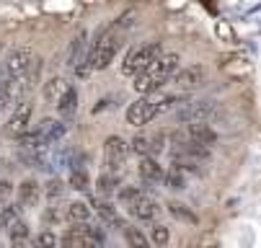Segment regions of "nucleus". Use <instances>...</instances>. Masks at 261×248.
Segmentation results:
<instances>
[{
    "mask_svg": "<svg viewBox=\"0 0 261 248\" xmlns=\"http://www.w3.org/2000/svg\"><path fill=\"white\" fill-rule=\"evenodd\" d=\"M60 194H62V181H60V179H52V181L47 184V197L55 199V197H60Z\"/></svg>",
    "mask_w": 261,
    "mask_h": 248,
    "instance_id": "obj_32",
    "label": "nucleus"
},
{
    "mask_svg": "<svg viewBox=\"0 0 261 248\" xmlns=\"http://www.w3.org/2000/svg\"><path fill=\"white\" fill-rule=\"evenodd\" d=\"M168 238H171V235H168V228H166V225H161V223L153 225V230H150V240H153L158 248H163V245L168 243Z\"/></svg>",
    "mask_w": 261,
    "mask_h": 248,
    "instance_id": "obj_29",
    "label": "nucleus"
},
{
    "mask_svg": "<svg viewBox=\"0 0 261 248\" xmlns=\"http://www.w3.org/2000/svg\"><path fill=\"white\" fill-rule=\"evenodd\" d=\"M93 207H96V215L101 217V223L103 225H109V228H117V230H122L127 223H124V217L117 212V207L114 204H109V202H93Z\"/></svg>",
    "mask_w": 261,
    "mask_h": 248,
    "instance_id": "obj_17",
    "label": "nucleus"
},
{
    "mask_svg": "<svg viewBox=\"0 0 261 248\" xmlns=\"http://www.w3.org/2000/svg\"><path fill=\"white\" fill-rule=\"evenodd\" d=\"M67 88V83L62 80V78H49L47 80V88H44V96H47V101H57L60 98V93Z\"/></svg>",
    "mask_w": 261,
    "mask_h": 248,
    "instance_id": "obj_27",
    "label": "nucleus"
},
{
    "mask_svg": "<svg viewBox=\"0 0 261 248\" xmlns=\"http://www.w3.org/2000/svg\"><path fill=\"white\" fill-rule=\"evenodd\" d=\"M119 47H122V34H119L117 26H114L111 31L101 34V37L91 44V49L86 52V60H83L81 67H78V75L86 78L88 73H93V70H103V67H109L111 62H114Z\"/></svg>",
    "mask_w": 261,
    "mask_h": 248,
    "instance_id": "obj_1",
    "label": "nucleus"
},
{
    "mask_svg": "<svg viewBox=\"0 0 261 248\" xmlns=\"http://www.w3.org/2000/svg\"><path fill=\"white\" fill-rule=\"evenodd\" d=\"M6 209H8V204H6V202H0V217L6 215Z\"/></svg>",
    "mask_w": 261,
    "mask_h": 248,
    "instance_id": "obj_34",
    "label": "nucleus"
},
{
    "mask_svg": "<svg viewBox=\"0 0 261 248\" xmlns=\"http://www.w3.org/2000/svg\"><path fill=\"white\" fill-rule=\"evenodd\" d=\"M55 103H57L60 122L72 119V117H75V112H78V88H75V86H67V88L60 93V98H57Z\"/></svg>",
    "mask_w": 261,
    "mask_h": 248,
    "instance_id": "obj_14",
    "label": "nucleus"
},
{
    "mask_svg": "<svg viewBox=\"0 0 261 248\" xmlns=\"http://www.w3.org/2000/svg\"><path fill=\"white\" fill-rule=\"evenodd\" d=\"M42 220H44L47 225H52V223H60V220H62V212H60L57 207H47V209H44V217H42Z\"/></svg>",
    "mask_w": 261,
    "mask_h": 248,
    "instance_id": "obj_31",
    "label": "nucleus"
},
{
    "mask_svg": "<svg viewBox=\"0 0 261 248\" xmlns=\"http://www.w3.org/2000/svg\"><path fill=\"white\" fill-rule=\"evenodd\" d=\"M36 202H39V184L31 181V179H26V181L18 186V204L34 207Z\"/></svg>",
    "mask_w": 261,
    "mask_h": 248,
    "instance_id": "obj_20",
    "label": "nucleus"
},
{
    "mask_svg": "<svg viewBox=\"0 0 261 248\" xmlns=\"http://www.w3.org/2000/svg\"><path fill=\"white\" fill-rule=\"evenodd\" d=\"M29 132H31V137H34L39 145L52 148V145H57L60 140L67 134V124H65V122H60V119L47 117V119H42L39 124H36L34 129H29Z\"/></svg>",
    "mask_w": 261,
    "mask_h": 248,
    "instance_id": "obj_8",
    "label": "nucleus"
},
{
    "mask_svg": "<svg viewBox=\"0 0 261 248\" xmlns=\"http://www.w3.org/2000/svg\"><path fill=\"white\" fill-rule=\"evenodd\" d=\"M11 191H13V184L6 181V179H0V197H8Z\"/></svg>",
    "mask_w": 261,
    "mask_h": 248,
    "instance_id": "obj_33",
    "label": "nucleus"
},
{
    "mask_svg": "<svg viewBox=\"0 0 261 248\" xmlns=\"http://www.w3.org/2000/svg\"><path fill=\"white\" fill-rule=\"evenodd\" d=\"M176 103H184V98H181V96H158V93L142 96V98H137L135 103L127 106V124H132V127H145L147 122H153V119L161 117L163 112L173 109Z\"/></svg>",
    "mask_w": 261,
    "mask_h": 248,
    "instance_id": "obj_3",
    "label": "nucleus"
},
{
    "mask_svg": "<svg viewBox=\"0 0 261 248\" xmlns=\"http://www.w3.org/2000/svg\"><path fill=\"white\" fill-rule=\"evenodd\" d=\"M62 217L72 225H86L91 220V207L86 202H70V204H65Z\"/></svg>",
    "mask_w": 261,
    "mask_h": 248,
    "instance_id": "obj_18",
    "label": "nucleus"
},
{
    "mask_svg": "<svg viewBox=\"0 0 261 248\" xmlns=\"http://www.w3.org/2000/svg\"><path fill=\"white\" fill-rule=\"evenodd\" d=\"M34 52L29 47H16L6 54L3 65H0V78H6V80H23L26 73H29V67L34 62Z\"/></svg>",
    "mask_w": 261,
    "mask_h": 248,
    "instance_id": "obj_5",
    "label": "nucleus"
},
{
    "mask_svg": "<svg viewBox=\"0 0 261 248\" xmlns=\"http://www.w3.org/2000/svg\"><path fill=\"white\" fill-rule=\"evenodd\" d=\"M178 62L181 57L168 52V54H161L147 70H142V73L135 78V91L140 96H153L158 88H163L173 75H176V70H178Z\"/></svg>",
    "mask_w": 261,
    "mask_h": 248,
    "instance_id": "obj_2",
    "label": "nucleus"
},
{
    "mask_svg": "<svg viewBox=\"0 0 261 248\" xmlns=\"http://www.w3.org/2000/svg\"><path fill=\"white\" fill-rule=\"evenodd\" d=\"M140 194H142V189H137V186H122V189H119V202L127 207V204H132Z\"/></svg>",
    "mask_w": 261,
    "mask_h": 248,
    "instance_id": "obj_30",
    "label": "nucleus"
},
{
    "mask_svg": "<svg viewBox=\"0 0 261 248\" xmlns=\"http://www.w3.org/2000/svg\"><path fill=\"white\" fill-rule=\"evenodd\" d=\"M140 179L145 184H163V166L155 158H142L140 160Z\"/></svg>",
    "mask_w": 261,
    "mask_h": 248,
    "instance_id": "obj_19",
    "label": "nucleus"
},
{
    "mask_svg": "<svg viewBox=\"0 0 261 248\" xmlns=\"http://www.w3.org/2000/svg\"><path fill=\"white\" fill-rule=\"evenodd\" d=\"M31 117H34V106L29 101H21L18 106H13V114L8 119V134L21 137L31 129Z\"/></svg>",
    "mask_w": 261,
    "mask_h": 248,
    "instance_id": "obj_10",
    "label": "nucleus"
},
{
    "mask_svg": "<svg viewBox=\"0 0 261 248\" xmlns=\"http://www.w3.org/2000/svg\"><path fill=\"white\" fill-rule=\"evenodd\" d=\"M127 155H129L127 143H124L119 134L106 137V143H103V166H106V173L119 176L122 168H124V163H127Z\"/></svg>",
    "mask_w": 261,
    "mask_h": 248,
    "instance_id": "obj_7",
    "label": "nucleus"
},
{
    "mask_svg": "<svg viewBox=\"0 0 261 248\" xmlns=\"http://www.w3.org/2000/svg\"><path fill=\"white\" fill-rule=\"evenodd\" d=\"M163 184L173 191H181V189H186V173L171 166L168 171H163Z\"/></svg>",
    "mask_w": 261,
    "mask_h": 248,
    "instance_id": "obj_23",
    "label": "nucleus"
},
{
    "mask_svg": "<svg viewBox=\"0 0 261 248\" xmlns=\"http://www.w3.org/2000/svg\"><path fill=\"white\" fill-rule=\"evenodd\" d=\"M70 186L75 189V191H88V189H91L88 171H86L81 163H75V166L70 168Z\"/></svg>",
    "mask_w": 261,
    "mask_h": 248,
    "instance_id": "obj_21",
    "label": "nucleus"
},
{
    "mask_svg": "<svg viewBox=\"0 0 261 248\" xmlns=\"http://www.w3.org/2000/svg\"><path fill=\"white\" fill-rule=\"evenodd\" d=\"M103 245V233L101 228L93 225H72L62 235V248H101Z\"/></svg>",
    "mask_w": 261,
    "mask_h": 248,
    "instance_id": "obj_6",
    "label": "nucleus"
},
{
    "mask_svg": "<svg viewBox=\"0 0 261 248\" xmlns=\"http://www.w3.org/2000/svg\"><path fill=\"white\" fill-rule=\"evenodd\" d=\"M173 80H176V86H178L181 91L197 88V86H202V80H204V67H202V65H189V67H184V70H176Z\"/></svg>",
    "mask_w": 261,
    "mask_h": 248,
    "instance_id": "obj_15",
    "label": "nucleus"
},
{
    "mask_svg": "<svg viewBox=\"0 0 261 248\" xmlns=\"http://www.w3.org/2000/svg\"><path fill=\"white\" fill-rule=\"evenodd\" d=\"M21 220V207H13V204H8V209H6V215L3 217H0V228H3L6 233L16 225Z\"/></svg>",
    "mask_w": 261,
    "mask_h": 248,
    "instance_id": "obj_26",
    "label": "nucleus"
},
{
    "mask_svg": "<svg viewBox=\"0 0 261 248\" xmlns=\"http://www.w3.org/2000/svg\"><path fill=\"white\" fill-rule=\"evenodd\" d=\"M119 186H122V181H119V176H114V173H101L98 181H96V189L101 194H114Z\"/></svg>",
    "mask_w": 261,
    "mask_h": 248,
    "instance_id": "obj_24",
    "label": "nucleus"
},
{
    "mask_svg": "<svg viewBox=\"0 0 261 248\" xmlns=\"http://www.w3.org/2000/svg\"><path fill=\"white\" fill-rule=\"evenodd\" d=\"M127 212H129L132 217H137V220H155L158 212H161V204H158L155 197H150L147 191H142L132 204H127Z\"/></svg>",
    "mask_w": 261,
    "mask_h": 248,
    "instance_id": "obj_11",
    "label": "nucleus"
},
{
    "mask_svg": "<svg viewBox=\"0 0 261 248\" xmlns=\"http://www.w3.org/2000/svg\"><path fill=\"white\" fill-rule=\"evenodd\" d=\"M163 54V47L161 42H147V44H140L135 49H129V54L124 57V65H122V73L124 75H140L142 70H147L158 57Z\"/></svg>",
    "mask_w": 261,
    "mask_h": 248,
    "instance_id": "obj_4",
    "label": "nucleus"
},
{
    "mask_svg": "<svg viewBox=\"0 0 261 248\" xmlns=\"http://www.w3.org/2000/svg\"><path fill=\"white\" fill-rule=\"evenodd\" d=\"M88 31L86 29H81L78 34H75V39L70 42V49H67V67H81V62L86 60V49H88Z\"/></svg>",
    "mask_w": 261,
    "mask_h": 248,
    "instance_id": "obj_16",
    "label": "nucleus"
},
{
    "mask_svg": "<svg viewBox=\"0 0 261 248\" xmlns=\"http://www.w3.org/2000/svg\"><path fill=\"white\" fill-rule=\"evenodd\" d=\"M55 245H57L55 233L42 230V233H36V235H34V240H31V245H29V248H55Z\"/></svg>",
    "mask_w": 261,
    "mask_h": 248,
    "instance_id": "obj_25",
    "label": "nucleus"
},
{
    "mask_svg": "<svg viewBox=\"0 0 261 248\" xmlns=\"http://www.w3.org/2000/svg\"><path fill=\"white\" fill-rule=\"evenodd\" d=\"M215 114V101L210 98H197V101H184L181 109H176V119L186 124H197L204 122Z\"/></svg>",
    "mask_w": 261,
    "mask_h": 248,
    "instance_id": "obj_9",
    "label": "nucleus"
},
{
    "mask_svg": "<svg viewBox=\"0 0 261 248\" xmlns=\"http://www.w3.org/2000/svg\"><path fill=\"white\" fill-rule=\"evenodd\" d=\"M186 137H189V143L199 145V148H212L217 143V132L207 124V122H197V124H189L186 127Z\"/></svg>",
    "mask_w": 261,
    "mask_h": 248,
    "instance_id": "obj_13",
    "label": "nucleus"
},
{
    "mask_svg": "<svg viewBox=\"0 0 261 248\" xmlns=\"http://www.w3.org/2000/svg\"><path fill=\"white\" fill-rule=\"evenodd\" d=\"M11 248H29V243H11Z\"/></svg>",
    "mask_w": 261,
    "mask_h": 248,
    "instance_id": "obj_35",
    "label": "nucleus"
},
{
    "mask_svg": "<svg viewBox=\"0 0 261 248\" xmlns=\"http://www.w3.org/2000/svg\"><path fill=\"white\" fill-rule=\"evenodd\" d=\"M122 233H124V240H127L129 248H150V240L145 238V233H142L140 228H135V225H124Z\"/></svg>",
    "mask_w": 261,
    "mask_h": 248,
    "instance_id": "obj_22",
    "label": "nucleus"
},
{
    "mask_svg": "<svg viewBox=\"0 0 261 248\" xmlns=\"http://www.w3.org/2000/svg\"><path fill=\"white\" fill-rule=\"evenodd\" d=\"M168 212L176 217V220H184V223H197V215L194 212H189L184 204H178V202H171L168 204Z\"/></svg>",
    "mask_w": 261,
    "mask_h": 248,
    "instance_id": "obj_28",
    "label": "nucleus"
},
{
    "mask_svg": "<svg viewBox=\"0 0 261 248\" xmlns=\"http://www.w3.org/2000/svg\"><path fill=\"white\" fill-rule=\"evenodd\" d=\"M127 150H132L140 158H155L163 150V134H137Z\"/></svg>",
    "mask_w": 261,
    "mask_h": 248,
    "instance_id": "obj_12",
    "label": "nucleus"
}]
</instances>
